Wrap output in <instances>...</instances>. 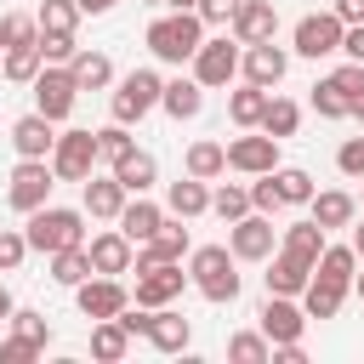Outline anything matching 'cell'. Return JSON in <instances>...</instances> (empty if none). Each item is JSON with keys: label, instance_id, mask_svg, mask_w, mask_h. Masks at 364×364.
I'll return each instance as SVG.
<instances>
[{"label": "cell", "instance_id": "6da1fadb", "mask_svg": "<svg viewBox=\"0 0 364 364\" xmlns=\"http://www.w3.org/2000/svg\"><path fill=\"white\" fill-rule=\"evenodd\" d=\"M188 284L205 296V301H216V307H228V301H239V256L228 250V245H199V250H188Z\"/></svg>", "mask_w": 364, "mask_h": 364}, {"label": "cell", "instance_id": "7a4b0ae2", "mask_svg": "<svg viewBox=\"0 0 364 364\" xmlns=\"http://www.w3.org/2000/svg\"><path fill=\"white\" fill-rule=\"evenodd\" d=\"M142 40H148V51H154L159 63L182 68V63H193V51L205 46V17H199V11H159Z\"/></svg>", "mask_w": 364, "mask_h": 364}, {"label": "cell", "instance_id": "3957f363", "mask_svg": "<svg viewBox=\"0 0 364 364\" xmlns=\"http://www.w3.org/2000/svg\"><path fill=\"white\" fill-rule=\"evenodd\" d=\"M23 233H28V250L51 256V250H68V245H85V205H40L23 216Z\"/></svg>", "mask_w": 364, "mask_h": 364}, {"label": "cell", "instance_id": "277c9868", "mask_svg": "<svg viewBox=\"0 0 364 364\" xmlns=\"http://www.w3.org/2000/svg\"><path fill=\"white\" fill-rule=\"evenodd\" d=\"M159 91H165V80H159V68H131L125 80H114V97H108V114H114L119 125H136V119H148V114L159 108Z\"/></svg>", "mask_w": 364, "mask_h": 364}, {"label": "cell", "instance_id": "5b68a950", "mask_svg": "<svg viewBox=\"0 0 364 364\" xmlns=\"http://www.w3.org/2000/svg\"><path fill=\"white\" fill-rule=\"evenodd\" d=\"M51 188H57L51 159H17V165H11V176H6V205H11L17 216H28V210L51 205Z\"/></svg>", "mask_w": 364, "mask_h": 364}, {"label": "cell", "instance_id": "8992f818", "mask_svg": "<svg viewBox=\"0 0 364 364\" xmlns=\"http://www.w3.org/2000/svg\"><path fill=\"white\" fill-rule=\"evenodd\" d=\"M239 63H245V46L233 40V34H216V40H205L199 51H193V80L205 85V91H222V85H233L239 80Z\"/></svg>", "mask_w": 364, "mask_h": 364}, {"label": "cell", "instance_id": "52a82bcc", "mask_svg": "<svg viewBox=\"0 0 364 364\" xmlns=\"http://www.w3.org/2000/svg\"><path fill=\"white\" fill-rule=\"evenodd\" d=\"M341 34H347V23H341L336 11H307V17H296V28H290V51L307 57V63L336 57V51H341Z\"/></svg>", "mask_w": 364, "mask_h": 364}, {"label": "cell", "instance_id": "ba28073f", "mask_svg": "<svg viewBox=\"0 0 364 364\" xmlns=\"http://www.w3.org/2000/svg\"><path fill=\"white\" fill-rule=\"evenodd\" d=\"M28 91H34V108H40L46 119H57V125H63V119L74 114V102H80V80H74L68 63H46Z\"/></svg>", "mask_w": 364, "mask_h": 364}, {"label": "cell", "instance_id": "9c48e42d", "mask_svg": "<svg viewBox=\"0 0 364 364\" xmlns=\"http://www.w3.org/2000/svg\"><path fill=\"white\" fill-rule=\"evenodd\" d=\"M97 165H102L97 131H57V148H51V171H57V182H85Z\"/></svg>", "mask_w": 364, "mask_h": 364}, {"label": "cell", "instance_id": "30bf717a", "mask_svg": "<svg viewBox=\"0 0 364 364\" xmlns=\"http://www.w3.org/2000/svg\"><path fill=\"white\" fill-rule=\"evenodd\" d=\"M228 250H233L239 262H267V256L279 250V228H273V216H267V210H250V216L228 222Z\"/></svg>", "mask_w": 364, "mask_h": 364}, {"label": "cell", "instance_id": "8fae6325", "mask_svg": "<svg viewBox=\"0 0 364 364\" xmlns=\"http://www.w3.org/2000/svg\"><path fill=\"white\" fill-rule=\"evenodd\" d=\"M131 273H136L131 301H142V307H171L182 296V284H188V267L182 262H154V267H131Z\"/></svg>", "mask_w": 364, "mask_h": 364}, {"label": "cell", "instance_id": "7c38bea8", "mask_svg": "<svg viewBox=\"0 0 364 364\" xmlns=\"http://www.w3.org/2000/svg\"><path fill=\"white\" fill-rule=\"evenodd\" d=\"M74 307H80L85 318H119V313L131 307V290H125L114 273H91L85 284H74Z\"/></svg>", "mask_w": 364, "mask_h": 364}, {"label": "cell", "instance_id": "4fadbf2b", "mask_svg": "<svg viewBox=\"0 0 364 364\" xmlns=\"http://www.w3.org/2000/svg\"><path fill=\"white\" fill-rule=\"evenodd\" d=\"M256 330L279 347V341H301V330H307V307H301V296H273L267 290V301H262V313H256Z\"/></svg>", "mask_w": 364, "mask_h": 364}, {"label": "cell", "instance_id": "5bb4252c", "mask_svg": "<svg viewBox=\"0 0 364 364\" xmlns=\"http://www.w3.org/2000/svg\"><path fill=\"white\" fill-rule=\"evenodd\" d=\"M228 171H239V176L279 171V136H267V131H239V136L228 142Z\"/></svg>", "mask_w": 364, "mask_h": 364}, {"label": "cell", "instance_id": "9a60e30c", "mask_svg": "<svg viewBox=\"0 0 364 364\" xmlns=\"http://www.w3.org/2000/svg\"><path fill=\"white\" fill-rule=\"evenodd\" d=\"M290 74V51L279 40H262V46H245V63H239V80L262 85V91H279Z\"/></svg>", "mask_w": 364, "mask_h": 364}, {"label": "cell", "instance_id": "2e32d148", "mask_svg": "<svg viewBox=\"0 0 364 364\" xmlns=\"http://www.w3.org/2000/svg\"><path fill=\"white\" fill-rule=\"evenodd\" d=\"M11 148H17V159H51V148H57V119H46L40 108H28L23 119H11Z\"/></svg>", "mask_w": 364, "mask_h": 364}, {"label": "cell", "instance_id": "e0dca14e", "mask_svg": "<svg viewBox=\"0 0 364 364\" xmlns=\"http://www.w3.org/2000/svg\"><path fill=\"white\" fill-rule=\"evenodd\" d=\"M125 199H131V193H125V182H119L114 171H108V176L91 171V176L80 182V205H85V216H97V222H119Z\"/></svg>", "mask_w": 364, "mask_h": 364}, {"label": "cell", "instance_id": "ac0fdd59", "mask_svg": "<svg viewBox=\"0 0 364 364\" xmlns=\"http://www.w3.org/2000/svg\"><path fill=\"white\" fill-rule=\"evenodd\" d=\"M228 34L239 46H262V40H279V6L273 0H245L228 23Z\"/></svg>", "mask_w": 364, "mask_h": 364}, {"label": "cell", "instance_id": "d6986e66", "mask_svg": "<svg viewBox=\"0 0 364 364\" xmlns=\"http://www.w3.org/2000/svg\"><path fill=\"white\" fill-rule=\"evenodd\" d=\"M193 245H188V228H182V216H165V228L154 233V239H142L136 245V262L131 267H154V262H182Z\"/></svg>", "mask_w": 364, "mask_h": 364}, {"label": "cell", "instance_id": "ffe728a7", "mask_svg": "<svg viewBox=\"0 0 364 364\" xmlns=\"http://www.w3.org/2000/svg\"><path fill=\"white\" fill-rule=\"evenodd\" d=\"M165 216H171V210H165V205H154V199H148V193H131V199H125V210H119V222H114V228H119V233H125V239H131V245H142V239H154V233H159V228H165Z\"/></svg>", "mask_w": 364, "mask_h": 364}, {"label": "cell", "instance_id": "44dd1931", "mask_svg": "<svg viewBox=\"0 0 364 364\" xmlns=\"http://www.w3.org/2000/svg\"><path fill=\"white\" fill-rule=\"evenodd\" d=\"M85 250H91V267H97V273H114V279H119V273H131V262H136V245H131L119 228L91 233V245H85Z\"/></svg>", "mask_w": 364, "mask_h": 364}, {"label": "cell", "instance_id": "7402d4cb", "mask_svg": "<svg viewBox=\"0 0 364 364\" xmlns=\"http://www.w3.org/2000/svg\"><path fill=\"white\" fill-rule=\"evenodd\" d=\"M262 279H267V290H273V296H301V290H307V279H313V262H301L296 250H284V245H279V250L267 256V273H262Z\"/></svg>", "mask_w": 364, "mask_h": 364}, {"label": "cell", "instance_id": "603a6c76", "mask_svg": "<svg viewBox=\"0 0 364 364\" xmlns=\"http://www.w3.org/2000/svg\"><path fill=\"white\" fill-rule=\"evenodd\" d=\"M307 216H313L324 233H336V228H353L358 199H353L347 188H324V193H313V199H307Z\"/></svg>", "mask_w": 364, "mask_h": 364}, {"label": "cell", "instance_id": "cb8c5ba5", "mask_svg": "<svg viewBox=\"0 0 364 364\" xmlns=\"http://www.w3.org/2000/svg\"><path fill=\"white\" fill-rule=\"evenodd\" d=\"M347 296H353V284H347V279L313 273V279H307V290H301V307H307V318H336Z\"/></svg>", "mask_w": 364, "mask_h": 364}, {"label": "cell", "instance_id": "d4e9b609", "mask_svg": "<svg viewBox=\"0 0 364 364\" xmlns=\"http://www.w3.org/2000/svg\"><path fill=\"white\" fill-rule=\"evenodd\" d=\"M159 108L182 125V119H199V108H205V85L193 80V74H176V80H165V91H159Z\"/></svg>", "mask_w": 364, "mask_h": 364}, {"label": "cell", "instance_id": "484cf974", "mask_svg": "<svg viewBox=\"0 0 364 364\" xmlns=\"http://www.w3.org/2000/svg\"><path fill=\"white\" fill-rule=\"evenodd\" d=\"M165 210L171 216H182V222H193V216H205L210 210V182H199V176H176L171 188H165Z\"/></svg>", "mask_w": 364, "mask_h": 364}, {"label": "cell", "instance_id": "4316f807", "mask_svg": "<svg viewBox=\"0 0 364 364\" xmlns=\"http://www.w3.org/2000/svg\"><path fill=\"white\" fill-rule=\"evenodd\" d=\"M188 341H193V324H188L176 307H154L148 347H154V353H188Z\"/></svg>", "mask_w": 364, "mask_h": 364}, {"label": "cell", "instance_id": "83f0119b", "mask_svg": "<svg viewBox=\"0 0 364 364\" xmlns=\"http://www.w3.org/2000/svg\"><path fill=\"white\" fill-rule=\"evenodd\" d=\"M267 97H273V91H262V85H250V80H239V85L228 91V119H233L239 131H262V114H267Z\"/></svg>", "mask_w": 364, "mask_h": 364}, {"label": "cell", "instance_id": "f1b7e54d", "mask_svg": "<svg viewBox=\"0 0 364 364\" xmlns=\"http://www.w3.org/2000/svg\"><path fill=\"white\" fill-rule=\"evenodd\" d=\"M182 171H188V176H199V182H216V176H228V142H210V136L188 142V159H182Z\"/></svg>", "mask_w": 364, "mask_h": 364}, {"label": "cell", "instance_id": "f546056e", "mask_svg": "<svg viewBox=\"0 0 364 364\" xmlns=\"http://www.w3.org/2000/svg\"><path fill=\"white\" fill-rule=\"evenodd\" d=\"M131 353V330L119 318H91V358L97 364H119Z\"/></svg>", "mask_w": 364, "mask_h": 364}, {"label": "cell", "instance_id": "4dcf8cb0", "mask_svg": "<svg viewBox=\"0 0 364 364\" xmlns=\"http://www.w3.org/2000/svg\"><path fill=\"white\" fill-rule=\"evenodd\" d=\"M108 171L125 182V193H148V188L159 182V159H154L148 148H131V154H125L119 165H108Z\"/></svg>", "mask_w": 364, "mask_h": 364}, {"label": "cell", "instance_id": "1f68e13d", "mask_svg": "<svg viewBox=\"0 0 364 364\" xmlns=\"http://www.w3.org/2000/svg\"><path fill=\"white\" fill-rule=\"evenodd\" d=\"M51 262V284H63V290H74V284H85L97 267H91V250L85 245H68V250H51L46 256Z\"/></svg>", "mask_w": 364, "mask_h": 364}, {"label": "cell", "instance_id": "d6a6232c", "mask_svg": "<svg viewBox=\"0 0 364 364\" xmlns=\"http://www.w3.org/2000/svg\"><path fill=\"white\" fill-rule=\"evenodd\" d=\"M279 245L284 250H296L301 262H318V250L330 245V233L313 222V216H301V222H290V228H279Z\"/></svg>", "mask_w": 364, "mask_h": 364}, {"label": "cell", "instance_id": "836d02e7", "mask_svg": "<svg viewBox=\"0 0 364 364\" xmlns=\"http://www.w3.org/2000/svg\"><path fill=\"white\" fill-rule=\"evenodd\" d=\"M68 68H74L80 91H108V85H114V63H108V51H85V46H80Z\"/></svg>", "mask_w": 364, "mask_h": 364}, {"label": "cell", "instance_id": "e575fe53", "mask_svg": "<svg viewBox=\"0 0 364 364\" xmlns=\"http://www.w3.org/2000/svg\"><path fill=\"white\" fill-rule=\"evenodd\" d=\"M80 6L74 0H40V11H34V23H40V34H74L80 28Z\"/></svg>", "mask_w": 364, "mask_h": 364}, {"label": "cell", "instance_id": "d590c367", "mask_svg": "<svg viewBox=\"0 0 364 364\" xmlns=\"http://www.w3.org/2000/svg\"><path fill=\"white\" fill-rule=\"evenodd\" d=\"M228 358L233 364H273V341L262 330H239V336H228Z\"/></svg>", "mask_w": 364, "mask_h": 364}, {"label": "cell", "instance_id": "8d00e7d4", "mask_svg": "<svg viewBox=\"0 0 364 364\" xmlns=\"http://www.w3.org/2000/svg\"><path fill=\"white\" fill-rule=\"evenodd\" d=\"M40 68H46L40 46H11V51H6V68H0V74H6L11 85H34V74H40Z\"/></svg>", "mask_w": 364, "mask_h": 364}, {"label": "cell", "instance_id": "74e56055", "mask_svg": "<svg viewBox=\"0 0 364 364\" xmlns=\"http://www.w3.org/2000/svg\"><path fill=\"white\" fill-rule=\"evenodd\" d=\"M296 125H301V108L290 102V97H267V114H262V131L267 136H296Z\"/></svg>", "mask_w": 364, "mask_h": 364}, {"label": "cell", "instance_id": "f35d334b", "mask_svg": "<svg viewBox=\"0 0 364 364\" xmlns=\"http://www.w3.org/2000/svg\"><path fill=\"white\" fill-rule=\"evenodd\" d=\"M210 210H216L222 222H239V216H250L256 205H250V188H239V182H222V188H210Z\"/></svg>", "mask_w": 364, "mask_h": 364}, {"label": "cell", "instance_id": "ab89813d", "mask_svg": "<svg viewBox=\"0 0 364 364\" xmlns=\"http://www.w3.org/2000/svg\"><path fill=\"white\" fill-rule=\"evenodd\" d=\"M273 182H279V199H284V205H307V199L318 193V188H313V176H307L301 165H279V171H273Z\"/></svg>", "mask_w": 364, "mask_h": 364}, {"label": "cell", "instance_id": "60d3db41", "mask_svg": "<svg viewBox=\"0 0 364 364\" xmlns=\"http://www.w3.org/2000/svg\"><path fill=\"white\" fill-rule=\"evenodd\" d=\"M97 148H102V165H119L136 142H131V125H119V119H108L102 131H97Z\"/></svg>", "mask_w": 364, "mask_h": 364}, {"label": "cell", "instance_id": "b9f144b4", "mask_svg": "<svg viewBox=\"0 0 364 364\" xmlns=\"http://www.w3.org/2000/svg\"><path fill=\"white\" fill-rule=\"evenodd\" d=\"M40 40V23L34 17H23V11H0V46L11 51V46H34Z\"/></svg>", "mask_w": 364, "mask_h": 364}, {"label": "cell", "instance_id": "7bdbcfd3", "mask_svg": "<svg viewBox=\"0 0 364 364\" xmlns=\"http://www.w3.org/2000/svg\"><path fill=\"white\" fill-rule=\"evenodd\" d=\"M307 102H313V114H318V119H347V97H341V85H336V80H318Z\"/></svg>", "mask_w": 364, "mask_h": 364}, {"label": "cell", "instance_id": "ee69618b", "mask_svg": "<svg viewBox=\"0 0 364 364\" xmlns=\"http://www.w3.org/2000/svg\"><path fill=\"white\" fill-rule=\"evenodd\" d=\"M28 262V233L23 228H0V273H17Z\"/></svg>", "mask_w": 364, "mask_h": 364}, {"label": "cell", "instance_id": "f6af8a7d", "mask_svg": "<svg viewBox=\"0 0 364 364\" xmlns=\"http://www.w3.org/2000/svg\"><path fill=\"white\" fill-rule=\"evenodd\" d=\"M11 330L17 336H28V341H51V324H46V313H34V307H11Z\"/></svg>", "mask_w": 364, "mask_h": 364}, {"label": "cell", "instance_id": "bcb514c9", "mask_svg": "<svg viewBox=\"0 0 364 364\" xmlns=\"http://www.w3.org/2000/svg\"><path fill=\"white\" fill-rule=\"evenodd\" d=\"M336 171H341L347 182H364V136H347V142L336 148Z\"/></svg>", "mask_w": 364, "mask_h": 364}, {"label": "cell", "instance_id": "7dc6e473", "mask_svg": "<svg viewBox=\"0 0 364 364\" xmlns=\"http://www.w3.org/2000/svg\"><path fill=\"white\" fill-rule=\"evenodd\" d=\"M40 353H46V347H40V341H28V336H17V330L0 341V364H34Z\"/></svg>", "mask_w": 364, "mask_h": 364}, {"label": "cell", "instance_id": "c3c4849f", "mask_svg": "<svg viewBox=\"0 0 364 364\" xmlns=\"http://www.w3.org/2000/svg\"><path fill=\"white\" fill-rule=\"evenodd\" d=\"M34 46H40V57H46V63H74V51H80V40H74V34H40Z\"/></svg>", "mask_w": 364, "mask_h": 364}, {"label": "cell", "instance_id": "681fc988", "mask_svg": "<svg viewBox=\"0 0 364 364\" xmlns=\"http://www.w3.org/2000/svg\"><path fill=\"white\" fill-rule=\"evenodd\" d=\"M250 205H256V210H267V216H273V210H284V199H279V182H273V171H262V176L250 182Z\"/></svg>", "mask_w": 364, "mask_h": 364}, {"label": "cell", "instance_id": "f907efd6", "mask_svg": "<svg viewBox=\"0 0 364 364\" xmlns=\"http://www.w3.org/2000/svg\"><path fill=\"white\" fill-rule=\"evenodd\" d=\"M239 6H245V0H199V6H193V11H199V17H205V28H228V23H233V11H239Z\"/></svg>", "mask_w": 364, "mask_h": 364}, {"label": "cell", "instance_id": "816d5d0a", "mask_svg": "<svg viewBox=\"0 0 364 364\" xmlns=\"http://www.w3.org/2000/svg\"><path fill=\"white\" fill-rule=\"evenodd\" d=\"M341 51H347L353 63H364V23H347V34H341Z\"/></svg>", "mask_w": 364, "mask_h": 364}, {"label": "cell", "instance_id": "f5cc1de1", "mask_svg": "<svg viewBox=\"0 0 364 364\" xmlns=\"http://www.w3.org/2000/svg\"><path fill=\"white\" fill-rule=\"evenodd\" d=\"M330 11H336L341 23H364V0H336Z\"/></svg>", "mask_w": 364, "mask_h": 364}, {"label": "cell", "instance_id": "db71d44e", "mask_svg": "<svg viewBox=\"0 0 364 364\" xmlns=\"http://www.w3.org/2000/svg\"><path fill=\"white\" fill-rule=\"evenodd\" d=\"M74 6H80V11H85V17H102V11H114V6H119V0H74Z\"/></svg>", "mask_w": 364, "mask_h": 364}, {"label": "cell", "instance_id": "11a10c76", "mask_svg": "<svg viewBox=\"0 0 364 364\" xmlns=\"http://www.w3.org/2000/svg\"><path fill=\"white\" fill-rule=\"evenodd\" d=\"M347 119H358V125H364V85L353 91V102H347Z\"/></svg>", "mask_w": 364, "mask_h": 364}, {"label": "cell", "instance_id": "9f6ffc18", "mask_svg": "<svg viewBox=\"0 0 364 364\" xmlns=\"http://www.w3.org/2000/svg\"><path fill=\"white\" fill-rule=\"evenodd\" d=\"M11 307H17V301H11V290L0 284V324H11Z\"/></svg>", "mask_w": 364, "mask_h": 364}, {"label": "cell", "instance_id": "6f0895ef", "mask_svg": "<svg viewBox=\"0 0 364 364\" xmlns=\"http://www.w3.org/2000/svg\"><path fill=\"white\" fill-rule=\"evenodd\" d=\"M353 250H358V262H364V222L353 216Z\"/></svg>", "mask_w": 364, "mask_h": 364}, {"label": "cell", "instance_id": "680465c9", "mask_svg": "<svg viewBox=\"0 0 364 364\" xmlns=\"http://www.w3.org/2000/svg\"><path fill=\"white\" fill-rule=\"evenodd\" d=\"M199 0H165V11H193Z\"/></svg>", "mask_w": 364, "mask_h": 364}, {"label": "cell", "instance_id": "91938a15", "mask_svg": "<svg viewBox=\"0 0 364 364\" xmlns=\"http://www.w3.org/2000/svg\"><path fill=\"white\" fill-rule=\"evenodd\" d=\"M142 6H165V0H142Z\"/></svg>", "mask_w": 364, "mask_h": 364}, {"label": "cell", "instance_id": "94428289", "mask_svg": "<svg viewBox=\"0 0 364 364\" xmlns=\"http://www.w3.org/2000/svg\"><path fill=\"white\" fill-rule=\"evenodd\" d=\"M0 68H6V46H0Z\"/></svg>", "mask_w": 364, "mask_h": 364}]
</instances>
